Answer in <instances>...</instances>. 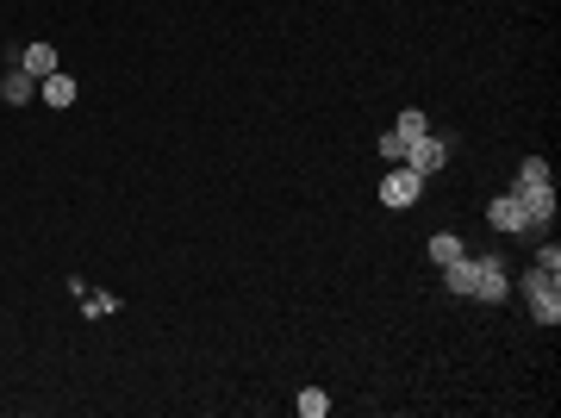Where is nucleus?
Listing matches in <instances>:
<instances>
[{
  "instance_id": "obj_1",
  "label": "nucleus",
  "mask_w": 561,
  "mask_h": 418,
  "mask_svg": "<svg viewBox=\"0 0 561 418\" xmlns=\"http://www.w3.org/2000/svg\"><path fill=\"white\" fill-rule=\"evenodd\" d=\"M505 194H512V200L524 207L530 238H543V231H549V219H556V175H549V163H543V156H524Z\"/></svg>"
},
{
  "instance_id": "obj_2",
  "label": "nucleus",
  "mask_w": 561,
  "mask_h": 418,
  "mask_svg": "<svg viewBox=\"0 0 561 418\" xmlns=\"http://www.w3.org/2000/svg\"><path fill=\"white\" fill-rule=\"evenodd\" d=\"M505 287H512V275H505V263H499V256H468V300L499 306V300H505Z\"/></svg>"
},
{
  "instance_id": "obj_3",
  "label": "nucleus",
  "mask_w": 561,
  "mask_h": 418,
  "mask_svg": "<svg viewBox=\"0 0 561 418\" xmlns=\"http://www.w3.org/2000/svg\"><path fill=\"white\" fill-rule=\"evenodd\" d=\"M524 294H530V318L556 331V325H561V275H549V269H530V275H524Z\"/></svg>"
},
{
  "instance_id": "obj_4",
  "label": "nucleus",
  "mask_w": 561,
  "mask_h": 418,
  "mask_svg": "<svg viewBox=\"0 0 561 418\" xmlns=\"http://www.w3.org/2000/svg\"><path fill=\"white\" fill-rule=\"evenodd\" d=\"M418 194H424V175H418V169H406V163H393V169H386V181H381V207L406 212V207H418Z\"/></svg>"
},
{
  "instance_id": "obj_5",
  "label": "nucleus",
  "mask_w": 561,
  "mask_h": 418,
  "mask_svg": "<svg viewBox=\"0 0 561 418\" xmlns=\"http://www.w3.org/2000/svg\"><path fill=\"white\" fill-rule=\"evenodd\" d=\"M406 169H418L424 181H430L437 169H450V138H437V132L412 138V144H406Z\"/></svg>"
},
{
  "instance_id": "obj_6",
  "label": "nucleus",
  "mask_w": 561,
  "mask_h": 418,
  "mask_svg": "<svg viewBox=\"0 0 561 418\" xmlns=\"http://www.w3.org/2000/svg\"><path fill=\"white\" fill-rule=\"evenodd\" d=\"M487 225L492 231H512V238H530V219H524V207H518L512 194H499V200L487 207Z\"/></svg>"
},
{
  "instance_id": "obj_7",
  "label": "nucleus",
  "mask_w": 561,
  "mask_h": 418,
  "mask_svg": "<svg viewBox=\"0 0 561 418\" xmlns=\"http://www.w3.org/2000/svg\"><path fill=\"white\" fill-rule=\"evenodd\" d=\"M13 70H26L32 81H44V75H57L63 63H57V50H50V44H26V50L13 57Z\"/></svg>"
},
{
  "instance_id": "obj_8",
  "label": "nucleus",
  "mask_w": 561,
  "mask_h": 418,
  "mask_svg": "<svg viewBox=\"0 0 561 418\" xmlns=\"http://www.w3.org/2000/svg\"><path fill=\"white\" fill-rule=\"evenodd\" d=\"M37 101H44V106H75V101H81V88H75V75L57 70V75L37 81Z\"/></svg>"
},
{
  "instance_id": "obj_9",
  "label": "nucleus",
  "mask_w": 561,
  "mask_h": 418,
  "mask_svg": "<svg viewBox=\"0 0 561 418\" xmlns=\"http://www.w3.org/2000/svg\"><path fill=\"white\" fill-rule=\"evenodd\" d=\"M0 101H6V106H32L37 101V81L26 70H6V75H0Z\"/></svg>"
},
{
  "instance_id": "obj_10",
  "label": "nucleus",
  "mask_w": 561,
  "mask_h": 418,
  "mask_svg": "<svg viewBox=\"0 0 561 418\" xmlns=\"http://www.w3.org/2000/svg\"><path fill=\"white\" fill-rule=\"evenodd\" d=\"M424 250H430V263H437V269H443V263H456V256H468V244H461L456 231H437Z\"/></svg>"
},
{
  "instance_id": "obj_11",
  "label": "nucleus",
  "mask_w": 561,
  "mask_h": 418,
  "mask_svg": "<svg viewBox=\"0 0 561 418\" xmlns=\"http://www.w3.org/2000/svg\"><path fill=\"white\" fill-rule=\"evenodd\" d=\"M81 313H88V318H112V313H119V294H106V287H88V294H81Z\"/></svg>"
},
{
  "instance_id": "obj_12",
  "label": "nucleus",
  "mask_w": 561,
  "mask_h": 418,
  "mask_svg": "<svg viewBox=\"0 0 561 418\" xmlns=\"http://www.w3.org/2000/svg\"><path fill=\"white\" fill-rule=\"evenodd\" d=\"M386 132H393V138H406V144H412V138H424V132H430V119H424L418 106H406V113H399V125H386Z\"/></svg>"
},
{
  "instance_id": "obj_13",
  "label": "nucleus",
  "mask_w": 561,
  "mask_h": 418,
  "mask_svg": "<svg viewBox=\"0 0 561 418\" xmlns=\"http://www.w3.org/2000/svg\"><path fill=\"white\" fill-rule=\"evenodd\" d=\"M293 406H300V418H324V413H331V393H324V387H300Z\"/></svg>"
},
{
  "instance_id": "obj_14",
  "label": "nucleus",
  "mask_w": 561,
  "mask_h": 418,
  "mask_svg": "<svg viewBox=\"0 0 561 418\" xmlns=\"http://www.w3.org/2000/svg\"><path fill=\"white\" fill-rule=\"evenodd\" d=\"M536 269H549V275H561V250L549 244V238H536Z\"/></svg>"
},
{
  "instance_id": "obj_15",
  "label": "nucleus",
  "mask_w": 561,
  "mask_h": 418,
  "mask_svg": "<svg viewBox=\"0 0 561 418\" xmlns=\"http://www.w3.org/2000/svg\"><path fill=\"white\" fill-rule=\"evenodd\" d=\"M381 156H386V163H406V138H393V132H381Z\"/></svg>"
}]
</instances>
